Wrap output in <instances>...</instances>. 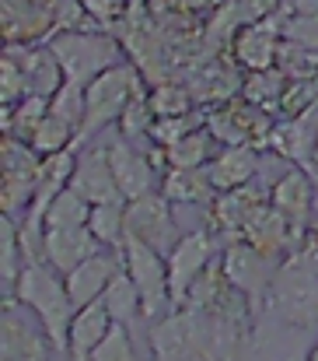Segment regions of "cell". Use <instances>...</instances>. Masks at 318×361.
Listing matches in <instances>:
<instances>
[{"label":"cell","mask_w":318,"mask_h":361,"mask_svg":"<svg viewBox=\"0 0 318 361\" xmlns=\"http://www.w3.org/2000/svg\"><path fill=\"white\" fill-rule=\"evenodd\" d=\"M7 298L21 302L42 323V330L49 334L56 351H67V334H70V323L77 316V305H74L60 270H53L46 259H28Z\"/></svg>","instance_id":"6da1fadb"},{"label":"cell","mask_w":318,"mask_h":361,"mask_svg":"<svg viewBox=\"0 0 318 361\" xmlns=\"http://www.w3.org/2000/svg\"><path fill=\"white\" fill-rule=\"evenodd\" d=\"M49 49L56 53L63 78L70 85H91L98 74L122 63V42L98 28H67L49 39Z\"/></svg>","instance_id":"7a4b0ae2"},{"label":"cell","mask_w":318,"mask_h":361,"mask_svg":"<svg viewBox=\"0 0 318 361\" xmlns=\"http://www.w3.org/2000/svg\"><path fill=\"white\" fill-rule=\"evenodd\" d=\"M266 309L298 330L318 326V270L301 252H291L280 263Z\"/></svg>","instance_id":"3957f363"},{"label":"cell","mask_w":318,"mask_h":361,"mask_svg":"<svg viewBox=\"0 0 318 361\" xmlns=\"http://www.w3.org/2000/svg\"><path fill=\"white\" fill-rule=\"evenodd\" d=\"M144 95V78H140V67L133 63H115L112 71L98 74L91 85H84V99H88V116H84V130H81V140L84 137H95L102 133L106 126L122 120V113L129 109V102Z\"/></svg>","instance_id":"277c9868"},{"label":"cell","mask_w":318,"mask_h":361,"mask_svg":"<svg viewBox=\"0 0 318 361\" xmlns=\"http://www.w3.org/2000/svg\"><path fill=\"white\" fill-rule=\"evenodd\" d=\"M122 267L126 274L133 277L136 291H140V302H144V319L147 323H158L165 319L168 312H175L172 305V284H168V256L158 252L154 245L126 235L122 242Z\"/></svg>","instance_id":"5b68a950"},{"label":"cell","mask_w":318,"mask_h":361,"mask_svg":"<svg viewBox=\"0 0 318 361\" xmlns=\"http://www.w3.org/2000/svg\"><path fill=\"white\" fill-rule=\"evenodd\" d=\"M220 263H224V277L231 281V288H238L255 312L266 309L269 302V291H273V281H276V270L284 259H273L266 256L262 249H255L252 242L245 239H231L227 249L220 252Z\"/></svg>","instance_id":"8992f818"},{"label":"cell","mask_w":318,"mask_h":361,"mask_svg":"<svg viewBox=\"0 0 318 361\" xmlns=\"http://www.w3.org/2000/svg\"><path fill=\"white\" fill-rule=\"evenodd\" d=\"M39 172H42V154L18 140L4 137V179H0V204L7 218H18V211H28L39 190Z\"/></svg>","instance_id":"52a82bcc"},{"label":"cell","mask_w":318,"mask_h":361,"mask_svg":"<svg viewBox=\"0 0 318 361\" xmlns=\"http://www.w3.org/2000/svg\"><path fill=\"white\" fill-rule=\"evenodd\" d=\"M126 235L154 245L158 252H172L179 235V225H175V211H172V200L154 190V193H144L136 200L126 204Z\"/></svg>","instance_id":"ba28073f"},{"label":"cell","mask_w":318,"mask_h":361,"mask_svg":"<svg viewBox=\"0 0 318 361\" xmlns=\"http://www.w3.org/2000/svg\"><path fill=\"white\" fill-rule=\"evenodd\" d=\"M49 334L42 323L35 326L25 316V305L14 298H4V316H0V361H49Z\"/></svg>","instance_id":"9c48e42d"},{"label":"cell","mask_w":318,"mask_h":361,"mask_svg":"<svg viewBox=\"0 0 318 361\" xmlns=\"http://www.w3.org/2000/svg\"><path fill=\"white\" fill-rule=\"evenodd\" d=\"M106 151H108L112 176H115L126 204L136 200V197H144V193H154V186H161L158 183V161H154V154L140 151V144H133L129 137L115 133V140H108Z\"/></svg>","instance_id":"30bf717a"},{"label":"cell","mask_w":318,"mask_h":361,"mask_svg":"<svg viewBox=\"0 0 318 361\" xmlns=\"http://www.w3.org/2000/svg\"><path fill=\"white\" fill-rule=\"evenodd\" d=\"M217 256H220L217 252V239H213V232H207V228L189 232V235H182V239L175 242V249L168 252V284H172V305L175 309L182 305L189 284L210 267Z\"/></svg>","instance_id":"8fae6325"},{"label":"cell","mask_w":318,"mask_h":361,"mask_svg":"<svg viewBox=\"0 0 318 361\" xmlns=\"http://www.w3.org/2000/svg\"><path fill=\"white\" fill-rule=\"evenodd\" d=\"M280 42H284V18L269 14L262 21H252V25L238 28V35L231 39V53L248 74L252 71H269V67H276Z\"/></svg>","instance_id":"7c38bea8"},{"label":"cell","mask_w":318,"mask_h":361,"mask_svg":"<svg viewBox=\"0 0 318 361\" xmlns=\"http://www.w3.org/2000/svg\"><path fill=\"white\" fill-rule=\"evenodd\" d=\"M70 190L81 193L91 207L95 204H126L115 176H112V165H108V151L102 147H88L84 154H77V169L70 176Z\"/></svg>","instance_id":"4fadbf2b"},{"label":"cell","mask_w":318,"mask_h":361,"mask_svg":"<svg viewBox=\"0 0 318 361\" xmlns=\"http://www.w3.org/2000/svg\"><path fill=\"white\" fill-rule=\"evenodd\" d=\"M106 245L95 239V232L88 225H63V228H46L42 235V259L60 270L63 277L81 267L84 259H91L95 252H102Z\"/></svg>","instance_id":"5bb4252c"},{"label":"cell","mask_w":318,"mask_h":361,"mask_svg":"<svg viewBox=\"0 0 318 361\" xmlns=\"http://www.w3.org/2000/svg\"><path fill=\"white\" fill-rule=\"evenodd\" d=\"M122 270V252L119 249H102L95 252L91 259H84L81 267H74L63 281H67V291L74 298L77 309L91 305V302H102V295L108 291V284L115 281V274Z\"/></svg>","instance_id":"9a60e30c"},{"label":"cell","mask_w":318,"mask_h":361,"mask_svg":"<svg viewBox=\"0 0 318 361\" xmlns=\"http://www.w3.org/2000/svg\"><path fill=\"white\" fill-rule=\"evenodd\" d=\"M269 204H273L294 228L308 232V218H312V211H315V186H312L308 172H305V169H287V172L273 183Z\"/></svg>","instance_id":"2e32d148"},{"label":"cell","mask_w":318,"mask_h":361,"mask_svg":"<svg viewBox=\"0 0 318 361\" xmlns=\"http://www.w3.org/2000/svg\"><path fill=\"white\" fill-rule=\"evenodd\" d=\"M207 172H210L217 193L241 190V186H248L252 176L259 172V151H255V144H227L224 151L213 154Z\"/></svg>","instance_id":"e0dca14e"},{"label":"cell","mask_w":318,"mask_h":361,"mask_svg":"<svg viewBox=\"0 0 318 361\" xmlns=\"http://www.w3.org/2000/svg\"><path fill=\"white\" fill-rule=\"evenodd\" d=\"M112 316L102 302H91L84 309H77L74 323H70V334H67V355L74 361H91L95 348L106 341V334L112 330Z\"/></svg>","instance_id":"ac0fdd59"},{"label":"cell","mask_w":318,"mask_h":361,"mask_svg":"<svg viewBox=\"0 0 318 361\" xmlns=\"http://www.w3.org/2000/svg\"><path fill=\"white\" fill-rule=\"evenodd\" d=\"M161 193L172 204H213L217 186H213L207 169H165L161 176Z\"/></svg>","instance_id":"d6986e66"},{"label":"cell","mask_w":318,"mask_h":361,"mask_svg":"<svg viewBox=\"0 0 318 361\" xmlns=\"http://www.w3.org/2000/svg\"><path fill=\"white\" fill-rule=\"evenodd\" d=\"M266 140H269V147L276 154H284L291 161H308L318 147V130L308 116H291V120H284L280 126H273Z\"/></svg>","instance_id":"ffe728a7"},{"label":"cell","mask_w":318,"mask_h":361,"mask_svg":"<svg viewBox=\"0 0 318 361\" xmlns=\"http://www.w3.org/2000/svg\"><path fill=\"white\" fill-rule=\"evenodd\" d=\"M213 144H220V140L213 137L207 126H200L196 133L161 147V165H168V169H207L213 161V154H217Z\"/></svg>","instance_id":"44dd1931"},{"label":"cell","mask_w":318,"mask_h":361,"mask_svg":"<svg viewBox=\"0 0 318 361\" xmlns=\"http://www.w3.org/2000/svg\"><path fill=\"white\" fill-rule=\"evenodd\" d=\"M102 305L108 309V316H112L115 323H122V326H129V330H133L136 319H144V302H140V291H136L133 277L126 274V267H122V270L115 274V281L108 284V291L102 295Z\"/></svg>","instance_id":"7402d4cb"},{"label":"cell","mask_w":318,"mask_h":361,"mask_svg":"<svg viewBox=\"0 0 318 361\" xmlns=\"http://www.w3.org/2000/svg\"><path fill=\"white\" fill-rule=\"evenodd\" d=\"M49 116V99L46 95H25L21 102L7 106L4 109V133L7 137H18V140H32L35 126Z\"/></svg>","instance_id":"603a6c76"},{"label":"cell","mask_w":318,"mask_h":361,"mask_svg":"<svg viewBox=\"0 0 318 361\" xmlns=\"http://www.w3.org/2000/svg\"><path fill=\"white\" fill-rule=\"evenodd\" d=\"M88 218H91V204H88L81 193H74V190L67 186V190H60V193L49 200V207H46V214H42V228L88 225Z\"/></svg>","instance_id":"cb8c5ba5"},{"label":"cell","mask_w":318,"mask_h":361,"mask_svg":"<svg viewBox=\"0 0 318 361\" xmlns=\"http://www.w3.org/2000/svg\"><path fill=\"white\" fill-rule=\"evenodd\" d=\"M88 228L106 249H122L126 242V204H95Z\"/></svg>","instance_id":"d4e9b609"},{"label":"cell","mask_w":318,"mask_h":361,"mask_svg":"<svg viewBox=\"0 0 318 361\" xmlns=\"http://www.w3.org/2000/svg\"><path fill=\"white\" fill-rule=\"evenodd\" d=\"M49 113L67 126L77 130V144H81V130H84V116H88V99H84V85H63L53 99H49Z\"/></svg>","instance_id":"484cf974"},{"label":"cell","mask_w":318,"mask_h":361,"mask_svg":"<svg viewBox=\"0 0 318 361\" xmlns=\"http://www.w3.org/2000/svg\"><path fill=\"white\" fill-rule=\"evenodd\" d=\"M147 99H151L154 116H182V113H193V102H196L193 88L175 85V81H161V85H154V88L147 92Z\"/></svg>","instance_id":"4316f807"},{"label":"cell","mask_w":318,"mask_h":361,"mask_svg":"<svg viewBox=\"0 0 318 361\" xmlns=\"http://www.w3.org/2000/svg\"><path fill=\"white\" fill-rule=\"evenodd\" d=\"M28 144L46 158V154H56V151L74 147V144H77V130H74V126H67L63 120H56V116L49 113L46 120L35 126V133H32V140H28Z\"/></svg>","instance_id":"83f0119b"},{"label":"cell","mask_w":318,"mask_h":361,"mask_svg":"<svg viewBox=\"0 0 318 361\" xmlns=\"http://www.w3.org/2000/svg\"><path fill=\"white\" fill-rule=\"evenodd\" d=\"M200 126H207V116L203 113H182V116H158L154 120V130H151V140L154 147H168L189 133H196Z\"/></svg>","instance_id":"f1b7e54d"},{"label":"cell","mask_w":318,"mask_h":361,"mask_svg":"<svg viewBox=\"0 0 318 361\" xmlns=\"http://www.w3.org/2000/svg\"><path fill=\"white\" fill-rule=\"evenodd\" d=\"M241 92H245V99H248V102H255V106L280 102V99H284V92H287L284 71H276V67H269V71H252Z\"/></svg>","instance_id":"f546056e"},{"label":"cell","mask_w":318,"mask_h":361,"mask_svg":"<svg viewBox=\"0 0 318 361\" xmlns=\"http://www.w3.org/2000/svg\"><path fill=\"white\" fill-rule=\"evenodd\" d=\"M154 109H151V99H147V92L144 95H136L133 102H129V109L122 113V120H119V133L122 137H129L133 144H140V140H151V130H154Z\"/></svg>","instance_id":"4dcf8cb0"},{"label":"cell","mask_w":318,"mask_h":361,"mask_svg":"<svg viewBox=\"0 0 318 361\" xmlns=\"http://www.w3.org/2000/svg\"><path fill=\"white\" fill-rule=\"evenodd\" d=\"M91 361H140V351L133 344V330L122 323H112V330L106 334V341L95 348Z\"/></svg>","instance_id":"1f68e13d"},{"label":"cell","mask_w":318,"mask_h":361,"mask_svg":"<svg viewBox=\"0 0 318 361\" xmlns=\"http://www.w3.org/2000/svg\"><path fill=\"white\" fill-rule=\"evenodd\" d=\"M284 42L318 53V14H287L284 18Z\"/></svg>","instance_id":"d6a6232c"},{"label":"cell","mask_w":318,"mask_h":361,"mask_svg":"<svg viewBox=\"0 0 318 361\" xmlns=\"http://www.w3.org/2000/svg\"><path fill=\"white\" fill-rule=\"evenodd\" d=\"M213 7V0H147V11L154 21H165V18H200Z\"/></svg>","instance_id":"836d02e7"},{"label":"cell","mask_w":318,"mask_h":361,"mask_svg":"<svg viewBox=\"0 0 318 361\" xmlns=\"http://www.w3.org/2000/svg\"><path fill=\"white\" fill-rule=\"evenodd\" d=\"M81 7H84V14L91 18V21H115L122 11H126V4L129 0H77Z\"/></svg>","instance_id":"e575fe53"},{"label":"cell","mask_w":318,"mask_h":361,"mask_svg":"<svg viewBox=\"0 0 318 361\" xmlns=\"http://www.w3.org/2000/svg\"><path fill=\"white\" fill-rule=\"evenodd\" d=\"M308 361H318V344L312 348V351H308Z\"/></svg>","instance_id":"d590c367"},{"label":"cell","mask_w":318,"mask_h":361,"mask_svg":"<svg viewBox=\"0 0 318 361\" xmlns=\"http://www.w3.org/2000/svg\"><path fill=\"white\" fill-rule=\"evenodd\" d=\"M312 165H315V169H318V147H315V154H312Z\"/></svg>","instance_id":"8d00e7d4"},{"label":"cell","mask_w":318,"mask_h":361,"mask_svg":"<svg viewBox=\"0 0 318 361\" xmlns=\"http://www.w3.org/2000/svg\"><path fill=\"white\" fill-rule=\"evenodd\" d=\"M213 4H224V0H213Z\"/></svg>","instance_id":"74e56055"}]
</instances>
